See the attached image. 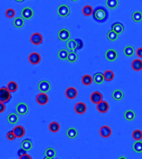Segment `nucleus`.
<instances>
[{
  "mask_svg": "<svg viewBox=\"0 0 142 159\" xmlns=\"http://www.w3.org/2000/svg\"><path fill=\"white\" fill-rule=\"evenodd\" d=\"M92 15H93L95 21L98 23H104L108 18V13H107L106 9L101 6H98L97 8L94 9Z\"/></svg>",
  "mask_w": 142,
  "mask_h": 159,
  "instance_id": "nucleus-1",
  "label": "nucleus"
},
{
  "mask_svg": "<svg viewBox=\"0 0 142 159\" xmlns=\"http://www.w3.org/2000/svg\"><path fill=\"white\" fill-rule=\"evenodd\" d=\"M12 99V95L7 87H1L0 88V102L2 103H8Z\"/></svg>",
  "mask_w": 142,
  "mask_h": 159,
  "instance_id": "nucleus-2",
  "label": "nucleus"
},
{
  "mask_svg": "<svg viewBox=\"0 0 142 159\" xmlns=\"http://www.w3.org/2000/svg\"><path fill=\"white\" fill-rule=\"evenodd\" d=\"M57 36H58L60 41H68L69 39H70V36H71V32H70V31H69L68 29H67V28H62V29H61L59 32H58Z\"/></svg>",
  "mask_w": 142,
  "mask_h": 159,
  "instance_id": "nucleus-3",
  "label": "nucleus"
},
{
  "mask_svg": "<svg viewBox=\"0 0 142 159\" xmlns=\"http://www.w3.org/2000/svg\"><path fill=\"white\" fill-rule=\"evenodd\" d=\"M57 14L62 18H66L70 14V8L67 4L60 5L57 9Z\"/></svg>",
  "mask_w": 142,
  "mask_h": 159,
  "instance_id": "nucleus-4",
  "label": "nucleus"
},
{
  "mask_svg": "<svg viewBox=\"0 0 142 159\" xmlns=\"http://www.w3.org/2000/svg\"><path fill=\"white\" fill-rule=\"evenodd\" d=\"M37 103L40 105H45L49 101V97L46 93H39L36 97Z\"/></svg>",
  "mask_w": 142,
  "mask_h": 159,
  "instance_id": "nucleus-5",
  "label": "nucleus"
},
{
  "mask_svg": "<svg viewBox=\"0 0 142 159\" xmlns=\"http://www.w3.org/2000/svg\"><path fill=\"white\" fill-rule=\"evenodd\" d=\"M90 100L92 101L93 104H99L101 101L103 100V96L102 94L100 93L99 91H94L93 93L91 94V96H90Z\"/></svg>",
  "mask_w": 142,
  "mask_h": 159,
  "instance_id": "nucleus-6",
  "label": "nucleus"
},
{
  "mask_svg": "<svg viewBox=\"0 0 142 159\" xmlns=\"http://www.w3.org/2000/svg\"><path fill=\"white\" fill-rule=\"evenodd\" d=\"M38 90L41 91L42 93H47L51 90L50 82L47 81H41L38 84Z\"/></svg>",
  "mask_w": 142,
  "mask_h": 159,
  "instance_id": "nucleus-7",
  "label": "nucleus"
},
{
  "mask_svg": "<svg viewBox=\"0 0 142 159\" xmlns=\"http://www.w3.org/2000/svg\"><path fill=\"white\" fill-rule=\"evenodd\" d=\"M105 59L108 61H114L117 59L118 57V53L117 51L114 49H109L105 51Z\"/></svg>",
  "mask_w": 142,
  "mask_h": 159,
  "instance_id": "nucleus-8",
  "label": "nucleus"
},
{
  "mask_svg": "<svg viewBox=\"0 0 142 159\" xmlns=\"http://www.w3.org/2000/svg\"><path fill=\"white\" fill-rule=\"evenodd\" d=\"M28 105L25 103H19L16 107V111L19 115H25L28 113Z\"/></svg>",
  "mask_w": 142,
  "mask_h": 159,
  "instance_id": "nucleus-9",
  "label": "nucleus"
},
{
  "mask_svg": "<svg viewBox=\"0 0 142 159\" xmlns=\"http://www.w3.org/2000/svg\"><path fill=\"white\" fill-rule=\"evenodd\" d=\"M31 42H32L33 45H40L42 43L43 41V37L42 36L41 33L39 32H35L33 33L32 36H31Z\"/></svg>",
  "mask_w": 142,
  "mask_h": 159,
  "instance_id": "nucleus-10",
  "label": "nucleus"
},
{
  "mask_svg": "<svg viewBox=\"0 0 142 159\" xmlns=\"http://www.w3.org/2000/svg\"><path fill=\"white\" fill-rule=\"evenodd\" d=\"M109 108H110L109 104H108L106 101H105V100H102L99 104L96 105V109H97L100 113H101V114L106 113V112L109 110Z\"/></svg>",
  "mask_w": 142,
  "mask_h": 159,
  "instance_id": "nucleus-11",
  "label": "nucleus"
},
{
  "mask_svg": "<svg viewBox=\"0 0 142 159\" xmlns=\"http://www.w3.org/2000/svg\"><path fill=\"white\" fill-rule=\"evenodd\" d=\"M77 90L74 87H69L65 91V95L66 97L69 100H73L77 96Z\"/></svg>",
  "mask_w": 142,
  "mask_h": 159,
  "instance_id": "nucleus-12",
  "label": "nucleus"
},
{
  "mask_svg": "<svg viewBox=\"0 0 142 159\" xmlns=\"http://www.w3.org/2000/svg\"><path fill=\"white\" fill-rule=\"evenodd\" d=\"M21 14H22V18L26 19V20H29V19L32 18L33 15H34V12H33L32 9L29 8V7H27V8H24L22 10Z\"/></svg>",
  "mask_w": 142,
  "mask_h": 159,
  "instance_id": "nucleus-13",
  "label": "nucleus"
},
{
  "mask_svg": "<svg viewBox=\"0 0 142 159\" xmlns=\"http://www.w3.org/2000/svg\"><path fill=\"white\" fill-rule=\"evenodd\" d=\"M99 133H100L101 137L104 138H107L111 136L112 131H111V128H110L109 126L104 125V126H102V127L100 128Z\"/></svg>",
  "mask_w": 142,
  "mask_h": 159,
  "instance_id": "nucleus-14",
  "label": "nucleus"
},
{
  "mask_svg": "<svg viewBox=\"0 0 142 159\" xmlns=\"http://www.w3.org/2000/svg\"><path fill=\"white\" fill-rule=\"evenodd\" d=\"M74 109L76 111V113H77L78 114H83L87 112V105L83 102H78L75 105Z\"/></svg>",
  "mask_w": 142,
  "mask_h": 159,
  "instance_id": "nucleus-15",
  "label": "nucleus"
},
{
  "mask_svg": "<svg viewBox=\"0 0 142 159\" xmlns=\"http://www.w3.org/2000/svg\"><path fill=\"white\" fill-rule=\"evenodd\" d=\"M28 61L32 65H37V64L40 63V61H41V56L37 52H32V53L29 55Z\"/></svg>",
  "mask_w": 142,
  "mask_h": 159,
  "instance_id": "nucleus-16",
  "label": "nucleus"
},
{
  "mask_svg": "<svg viewBox=\"0 0 142 159\" xmlns=\"http://www.w3.org/2000/svg\"><path fill=\"white\" fill-rule=\"evenodd\" d=\"M13 131H14L16 138H23V137L25 135V128H24L23 126H21V125H19V126L14 127V129H13Z\"/></svg>",
  "mask_w": 142,
  "mask_h": 159,
  "instance_id": "nucleus-17",
  "label": "nucleus"
},
{
  "mask_svg": "<svg viewBox=\"0 0 142 159\" xmlns=\"http://www.w3.org/2000/svg\"><path fill=\"white\" fill-rule=\"evenodd\" d=\"M124 118L127 121H133L136 118V113L132 109H128L124 113Z\"/></svg>",
  "mask_w": 142,
  "mask_h": 159,
  "instance_id": "nucleus-18",
  "label": "nucleus"
},
{
  "mask_svg": "<svg viewBox=\"0 0 142 159\" xmlns=\"http://www.w3.org/2000/svg\"><path fill=\"white\" fill-rule=\"evenodd\" d=\"M131 67L136 71H141L142 70V60H134L131 63Z\"/></svg>",
  "mask_w": 142,
  "mask_h": 159,
  "instance_id": "nucleus-19",
  "label": "nucleus"
},
{
  "mask_svg": "<svg viewBox=\"0 0 142 159\" xmlns=\"http://www.w3.org/2000/svg\"><path fill=\"white\" fill-rule=\"evenodd\" d=\"M93 81L95 82L97 85H101L103 82L105 81V79H104V76H103V73L97 72L93 76Z\"/></svg>",
  "mask_w": 142,
  "mask_h": 159,
  "instance_id": "nucleus-20",
  "label": "nucleus"
},
{
  "mask_svg": "<svg viewBox=\"0 0 142 159\" xmlns=\"http://www.w3.org/2000/svg\"><path fill=\"white\" fill-rule=\"evenodd\" d=\"M67 61L70 63H75L78 60V56L76 53L75 51H70L68 52V56H67Z\"/></svg>",
  "mask_w": 142,
  "mask_h": 159,
  "instance_id": "nucleus-21",
  "label": "nucleus"
},
{
  "mask_svg": "<svg viewBox=\"0 0 142 159\" xmlns=\"http://www.w3.org/2000/svg\"><path fill=\"white\" fill-rule=\"evenodd\" d=\"M123 52L124 54L126 55L127 57H131V56H133L135 55L136 51H135V48L133 47L132 46H126L124 48Z\"/></svg>",
  "mask_w": 142,
  "mask_h": 159,
  "instance_id": "nucleus-22",
  "label": "nucleus"
},
{
  "mask_svg": "<svg viewBox=\"0 0 142 159\" xmlns=\"http://www.w3.org/2000/svg\"><path fill=\"white\" fill-rule=\"evenodd\" d=\"M111 27H112V30H113L114 32H116L118 35L121 34V33H123L124 26H123V24H121L120 23H114Z\"/></svg>",
  "mask_w": 142,
  "mask_h": 159,
  "instance_id": "nucleus-23",
  "label": "nucleus"
},
{
  "mask_svg": "<svg viewBox=\"0 0 142 159\" xmlns=\"http://www.w3.org/2000/svg\"><path fill=\"white\" fill-rule=\"evenodd\" d=\"M25 22H24V18L21 17H17L14 18V26L16 28H22L24 26Z\"/></svg>",
  "mask_w": 142,
  "mask_h": 159,
  "instance_id": "nucleus-24",
  "label": "nucleus"
},
{
  "mask_svg": "<svg viewBox=\"0 0 142 159\" xmlns=\"http://www.w3.org/2000/svg\"><path fill=\"white\" fill-rule=\"evenodd\" d=\"M67 47L70 51H76L77 49V44L76 39H69L67 41Z\"/></svg>",
  "mask_w": 142,
  "mask_h": 159,
  "instance_id": "nucleus-25",
  "label": "nucleus"
},
{
  "mask_svg": "<svg viewBox=\"0 0 142 159\" xmlns=\"http://www.w3.org/2000/svg\"><path fill=\"white\" fill-rule=\"evenodd\" d=\"M112 97L115 101H120L121 100H123L124 98L123 91L120 90H115L112 93Z\"/></svg>",
  "mask_w": 142,
  "mask_h": 159,
  "instance_id": "nucleus-26",
  "label": "nucleus"
},
{
  "mask_svg": "<svg viewBox=\"0 0 142 159\" xmlns=\"http://www.w3.org/2000/svg\"><path fill=\"white\" fill-rule=\"evenodd\" d=\"M77 130L75 128H69L67 130V136L69 138H71V139L76 138L77 137Z\"/></svg>",
  "mask_w": 142,
  "mask_h": 159,
  "instance_id": "nucleus-27",
  "label": "nucleus"
},
{
  "mask_svg": "<svg viewBox=\"0 0 142 159\" xmlns=\"http://www.w3.org/2000/svg\"><path fill=\"white\" fill-rule=\"evenodd\" d=\"M105 5L109 9H115L119 5V2L118 0H106Z\"/></svg>",
  "mask_w": 142,
  "mask_h": 159,
  "instance_id": "nucleus-28",
  "label": "nucleus"
},
{
  "mask_svg": "<svg viewBox=\"0 0 142 159\" xmlns=\"http://www.w3.org/2000/svg\"><path fill=\"white\" fill-rule=\"evenodd\" d=\"M104 79L106 81H111L115 77V73L111 70H106L105 72L103 73Z\"/></svg>",
  "mask_w": 142,
  "mask_h": 159,
  "instance_id": "nucleus-29",
  "label": "nucleus"
},
{
  "mask_svg": "<svg viewBox=\"0 0 142 159\" xmlns=\"http://www.w3.org/2000/svg\"><path fill=\"white\" fill-rule=\"evenodd\" d=\"M93 11H94V9L92 8L91 5H85L82 9V14L85 16L89 17V16H92L93 14Z\"/></svg>",
  "mask_w": 142,
  "mask_h": 159,
  "instance_id": "nucleus-30",
  "label": "nucleus"
},
{
  "mask_svg": "<svg viewBox=\"0 0 142 159\" xmlns=\"http://www.w3.org/2000/svg\"><path fill=\"white\" fill-rule=\"evenodd\" d=\"M82 82L84 86H90L93 82V77H92L90 75H85L82 78Z\"/></svg>",
  "mask_w": 142,
  "mask_h": 159,
  "instance_id": "nucleus-31",
  "label": "nucleus"
},
{
  "mask_svg": "<svg viewBox=\"0 0 142 159\" xmlns=\"http://www.w3.org/2000/svg\"><path fill=\"white\" fill-rule=\"evenodd\" d=\"M21 147L23 148V149H25V150H31L32 148V143L30 141V139H25V140H23V141L22 142Z\"/></svg>",
  "mask_w": 142,
  "mask_h": 159,
  "instance_id": "nucleus-32",
  "label": "nucleus"
},
{
  "mask_svg": "<svg viewBox=\"0 0 142 159\" xmlns=\"http://www.w3.org/2000/svg\"><path fill=\"white\" fill-rule=\"evenodd\" d=\"M8 122L11 124H16L19 122V116L14 113L9 114L8 116Z\"/></svg>",
  "mask_w": 142,
  "mask_h": 159,
  "instance_id": "nucleus-33",
  "label": "nucleus"
},
{
  "mask_svg": "<svg viewBox=\"0 0 142 159\" xmlns=\"http://www.w3.org/2000/svg\"><path fill=\"white\" fill-rule=\"evenodd\" d=\"M132 20L136 23H141L142 21V13L141 11H136L132 14Z\"/></svg>",
  "mask_w": 142,
  "mask_h": 159,
  "instance_id": "nucleus-34",
  "label": "nucleus"
},
{
  "mask_svg": "<svg viewBox=\"0 0 142 159\" xmlns=\"http://www.w3.org/2000/svg\"><path fill=\"white\" fill-rule=\"evenodd\" d=\"M133 150L136 153H142V141L139 140V141H136L133 143Z\"/></svg>",
  "mask_w": 142,
  "mask_h": 159,
  "instance_id": "nucleus-35",
  "label": "nucleus"
},
{
  "mask_svg": "<svg viewBox=\"0 0 142 159\" xmlns=\"http://www.w3.org/2000/svg\"><path fill=\"white\" fill-rule=\"evenodd\" d=\"M18 88H19V86H18V84L15 81H10L9 82L8 85H7V89H8L11 93H12V92H15V91L18 90Z\"/></svg>",
  "mask_w": 142,
  "mask_h": 159,
  "instance_id": "nucleus-36",
  "label": "nucleus"
},
{
  "mask_svg": "<svg viewBox=\"0 0 142 159\" xmlns=\"http://www.w3.org/2000/svg\"><path fill=\"white\" fill-rule=\"evenodd\" d=\"M107 38L110 41H116L117 38H118V34L115 32H114L113 30H110V31L107 32Z\"/></svg>",
  "mask_w": 142,
  "mask_h": 159,
  "instance_id": "nucleus-37",
  "label": "nucleus"
},
{
  "mask_svg": "<svg viewBox=\"0 0 142 159\" xmlns=\"http://www.w3.org/2000/svg\"><path fill=\"white\" fill-rule=\"evenodd\" d=\"M49 130L52 133H57L60 130V124L57 122H52L49 124Z\"/></svg>",
  "mask_w": 142,
  "mask_h": 159,
  "instance_id": "nucleus-38",
  "label": "nucleus"
},
{
  "mask_svg": "<svg viewBox=\"0 0 142 159\" xmlns=\"http://www.w3.org/2000/svg\"><path fill=\"white\" fill-rule=\"evenodd\" d=\"M132 138L136 141H139L142 139V131L140 129H136L132 133Z\"/></svg>",
  "mask_w": 142,
  "mask_h": 159,
  "instance_id": "nucleus-39",
  "label": "nucleus"
},
{
  "mask_svg": "<svg viewBox=\"0 0 142 159\" xmlns=\"http://www.w3.org/2000/svg\"><path fill=\"white\" fill-rule=\"evenodd\" d=\"M68 51L67 50V49H61V50L58 51V57H59L60 60H62V61H64V60H67V56H68Z\"/></svg>",
  "mask_w": 142,
  "mask_h": 159,
  "instance_id": "nucleus-40",
  "label": "nucleus"
},
{
  "mask_svg": "<svg viewBox=\"0 0 142 159\" xmlns=\"http://www.w3.org/2000/svg\"><path fill=\"white\" fill-rule=\"evenodd\" d=\"M45 156L50 158H54L56 156V151L52 148H48L45 151Z\"/></svg>",
  "mask_w": 142,
  "mask_h": 159,
  "instance_id": "nucleus-41",
  "label": "nucleus"
},
{
  "mask_svg": "<svg viewBox=\"0 0 142 159\" xmlns=\"http://www.w3.org/2000/svg\"><path fill=\"white\" fill-rule=\"evenodd\" d=\"M15 10L13 9H9L6 10V12H5V15H6V17L9 18H13L15 17Z\"/></svg>",
  "mask_w": 142,
  "mask_h": 159,
  "instance_id": "nucleus-42",
  "label": "nucleus"
},
{
  "mask_svg": "<svg viewBox=\"0 0 142 159\" xmlns=\"http://www.w3.org/2000/svg\"><path fill=\"white\" fill-rule=\"evenodd\" d=\"M7 138L9 140V141H13L16 138V136L14 134V131H9V132L7 133Z\"/></svg>",
  "mask_w": 142,
  "mask_h": 159,
  "instance_id": "nucleus-43",
  "label": "nucleus"
},
{
  "mask_svg": "<svg viewBox=\"0 0 142 159\" xmlns=\"http://www.w3.org/2000/svg\"><path fill=\"white\" fill-rule=\"evenodd\" d=\"M77 44V50H80L83 47V41L81 39H76Z\"/></svg>",
  "mask_w": 142,
  "mask_h": 159,
  "instance_id": "nucleus-44",
  "label": "nucleus"
},
{
  "mask_svg": "<svg viewBox=\"0 0 142 159\" xmlns=\"http://www.w3.org/2000/svg\"><path fill=\"white\" fill-rule=\"evenodd\" d=\"M27 152H28V151L25 150V149H23V148H20V149L18 151V155H19V157L20 158V157H22V156H23V155L27 154Z\"/></svg>",
  "mask_w": 142,
  "mask_h": 159,
  "instance_id": "nucleus-45",
  "label": "nucleus"
},
{
  "mask_svg": "<svg viewBox=\"0 0 142 159\" xmlns=\"http://www.w3.org/2000/svg\"><path fill=\"white\" fill-rule=\"evenodd\" d=\"M5 109H6V106H5L4 103L0 102V114L4 113L5 111Z\"/></svg>",
  "mask_w": 142,
  "mask_h": 159,
  "instance_id": "nucleus-46",
  "label": "nucleus"
},
{
  "mask_svg": "<svg viewBox=\"0 0 142 159\" xmlns=\"http://www.w3.org/2000/svg\"><path fill=\"white\" fill-rule=\"evenodd\" d=\"M136 55H137L138 57L142 58V47H140L136 50Z\"/></svg>",
  "mask_w": 142,
  "mask_h": 159,
  "instance_id": "nucleus-47",
  "label": "nucleus"
},
{
  "mask_svg": "<svg viewBox=\"0 0 142 159\" xmlns=\"http://www.w3.org/2000/svg\"><path fill=\"white\" fill-rule=\"evenodd\" d=\"M19 159H32V157L30 156L29 154H25V155H23V156H22V157H20L19 158Z\"/></svg>",
  "mask_w": 142,
  "mask_h": 159,
  "instance_id": "nucleus-48",
  "label": "nucleus"
},
{
  "mask_svg": "<svg viewBox=\"0 0 142 159\" xmlns=\"http://www.w3.org/2000/svg\"><path fill=\"white\" fill-rule=\"evenodd\" d=\"M118 159H128L126 157H125V156H120L118 158Z\"/></svg>",
  "mask_w": 142,
  "mask_h": 159,
  "instance_id": "nucleus-49",
  "label": "nucleus"
},
{
  "mask_svg": "<svg viewBox=\"0 0 142 159\" xmlns=\"http://www.w3.org/2000/svg\"><path fill=\"white\" fill-rule=\"evenodd\" d=\"M16 2H18V3H22V2H23L24 0H15Z\"/></svg>",
  "mask_w": 142,
  "mask_h": 159,
  "instance_id": "nucleus-50",
  "label": "nucleus"
},
{
  "mask_svg": "<svg viewBox=\"0 0 142 159\" xmlns=\"http://www.w3.org/2000/svg\"><path fill=\"white\" fill-rule=\"evenodd\" d=\"M44 159H53V158H47V157H45Z\"/></svg>",
  "mask_w": 142,
  "mask_h": 159,
  "instance_id": "nucleus-51",
  "label": "nucleus"
},
{
  "mask_svg": "<svg viewBox=\"0 0 142 159\" xmlns=\"http://www.w3.org/2000/svg\"><path fill=\"white\" fill-rule=\"evenodd\" d=\"M72 1H73V2H77L78 0H72Z\"/></svg>",
  "mask_w": 142,
  "mask_h": 159,
  "instance_id": "nucleus-52",
  "label": "nucleus"
}]
</instances>
